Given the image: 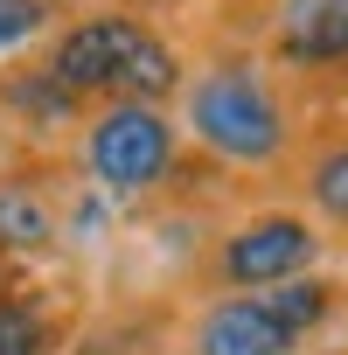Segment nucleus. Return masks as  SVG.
Returning <instances> with one entry per match:
<instances>
[{
  "instance_id": "f257e3e1",
  "label": "nucleus",
  "mask_w": 348,
  "mask_h": 355,
  "mask_svg": "<svg viewBox=\"0 0 348 355\" xmlns=\"http://www.w3.org/2000/svg\"><path fill=\"white\" fill-rule=\"evenodd\" d=\"M49 84L70 98H105V105H167L189 84L174 56L146 21L132 15H84L49 42Z\"/></svg>"
},
{
  "instance_id": "f03ea898",
  "label": "nucleus",
  "mask_w": 348,
  "mask_h": 355,
  "mask_svg": "<svg viewBox=\"0 0 348 355\" xmlns=\"http://www.w3.org/2000/svg\"><path fill=\"white\" fill-rule=\"evenodd\" d=\"M182 105H189L195 146L230 160V167H279L293 146L286 105H279L272 77L251 63H209L202 77L182 84Z\"/></svg>"
},
{
  "instance_id": "7ed1b4c3",
  "label": "nucleus",
  "mask_w": 348,
  "mask_h": 355,
  "mask_svg": "<svg viewBox=\"0 0 348 355\" xmlns=\"http://www.w3.org/2000/svg\"><path fill=\"white\" fill-rule=\"evenodd\" d=\"M334 306H341V286L320 272L272 286V293H230L195 320L189 355H293L306 334L334 320Z\"/></svg>"
},
{
  "instance_id": "20e7f679",
  "label": "nucleus",
  "mask_w": 348,
  "mask_h": 355,
  "mask_svg": "<svg viewBox=\"0 0 348 355\" xmlns=\"http://www.w3.org/2000/svg\"><path fill=\"white\" fill-rule=\"evenodd\" d=\"M182 132L160 105H98L84 125V167L105 196H146L174 174Z\"/></svg>"
},
{
  "instance_id": "39448f33",
  "label": "nucleus",
  "mask_w": 348,
  "mask_h": 355,
  "mask_svg": "<svg viewBox=\"0 0 348 355\" xmlns=\"http://www.w3.org/2000/svg\"><path fill=\"white\" fill-rule=\"evenodd\" d=\"M313 265H320V223L313 216H293V209L251 216V223H237L216 244V279L230 293H272V286L306 279Z\"/></svg>"
},
{
  "instance_id": "423d86ee",
  "label": "nucleus",
  "mask_w": 348,
  "mask_h": 355,
  "mask_svg": "<svg viewBox=\"0 0 348 355\" xmlns=\"http://www.w3.org/2000/svg\"><path fill=\"white\" fill-rule=\"evenodd\" d=\"M272 42H279V56L299 63V70L348 63V0H279Z\"/></svg>"
},
{
  "instance_id": "0eeeda50",
  "label": "nucleus",
  "mask_w": 348,
  "mask_h": 355,
  "mask_svg": "<svg viewBox=\"0 0 348 355\" xmlns=\"http://www.w3.org/2000/svg\"><path fill=\"white\" fill-rule=\"evenodd\" d=\"M306 209L334 230H348V139H327L313 160H306V182H299Z\"/></svg>"
},
{
  "instance_id": "6e6552de",
  "label": "nucleus",
  "mask_w": 348,
  "mask_h": 355,
  "mask_svg": "<svg viewBox=\"0 0 348 355\" xmlns=\"http://www.w3.org/2000/svg\"><path fill=\"white\" fill-rule=\"evenodd\" d=\"M56 244V209L35 189H0V251H49Z\"/></svg>"
},
{
  "instance_id": "1a4fd4ad",
  "label": "nucleus",
  "mask_w": 348,
  "mask_h": 355,
  "mask_svg": "<svg viewBox=\"0 0 348 355\" xmlns=\"http://www.w3.org/2000/svg\"><path fill=\"white\" fill-rule=\"evenodd\" d=\"M56 348V320L35 300H0V355H49Z\"/></svg>"
},
{
  "instance_id": "9d476101",
  "label": "nucleus",
  "mask_w": 348,
  "mask_h": 355,
  "mask_svg": "<svg viewBox=\"0 0 348 355\" xmlns=\"http://www.w3.org/2000/svg\"><path fill=\"white\" fill-rule=\"evenodd\" d=\"M49 28V0H0V56H15Z\"/></svg>"
},
{
  "instance_id": "9b49d317",
  "label": "nucleus",
  "mask_w": 348,
  "mask_h": 355,
  "mask_svg": "<svg viewBox=\"0 0 348 355\" xmlns=\"http://www.w3.org/2000/svg\"><path fill=\"white\" fill-rule=\"evenodd\" d=\"M320 355H348V348H320Z\"/></svg>"
},
{
  "instance_id": "f8f14e48",
  "label": "nucleus",
  "mask_w": 348,
  "mask_h": 355,
  "mask_svg": "<svg viewBox=\"0 0 348 355\" xmlns=\"http://www.w3.org/2000/svg\"><path fill=\"white\" fill-rule=\"evenodd\" d=\"M0 265H8V251H0Z\"/></svg>"
}]
</instances>
